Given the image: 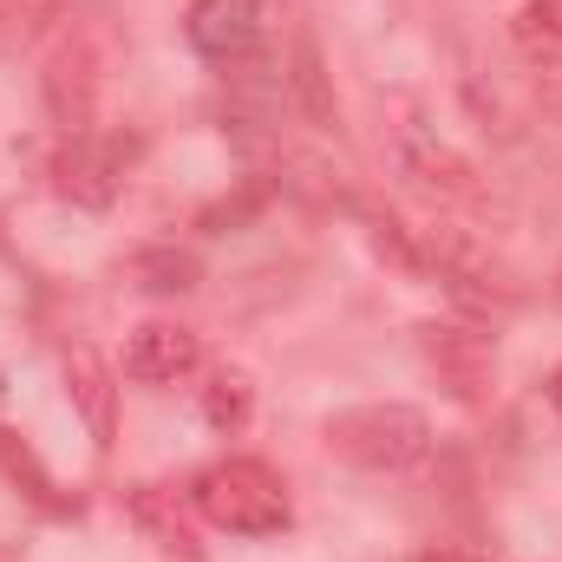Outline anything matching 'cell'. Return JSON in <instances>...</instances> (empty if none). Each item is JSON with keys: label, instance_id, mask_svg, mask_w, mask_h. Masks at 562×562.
Segmentation results:
<instances>
[{"label": "cell", "instance_id": "19", "mask_svg": "<svg viewBox=\"0 0 562 562\" xmlns=\"http://www.w3.org/2000/svg\"><path fill=\"white\" fill-rule=\"evenodd\" d=\"M557 301H562V269H557Z\"/></svg>", "mask_w": 562, "mask_h": 562}, {"label": "cell", "instance_id": "3", "mask_svg": "<svg viewBox=\"0 0 562 562\" xmlns=\"http://www.w3.org/2000/svg\"><path fill=\"white\" fill-rule=\"evenodd\" d=\"M105 59L92 53V40L86 33H72V40H59L53 46V59H46V72H40V92H46V112L59 119V132L66 138H86L92 132V119H99V72Z\"/></svg>", "mask_w": 562, "mask_h": 562}, {"label": "cell", "instance_id": "1", "mask_svg": "<svg viewBox=\"0 0 562 562\" xmlns=\"http://www.w3.org/2000/svg\"><path fill=\"white\" fill-rule=\"evenodd\" d=\"M190 504L203 524L229 530V537H281L288 530V491L269 464L256 458H223L190 484Z\"/></svg>", "mask_w": 562, "mask_h": 562}, {"label": "cell", "instance_id": "11", "mask_svg": "<svg viewBox=\"0 0 562 562\" xmlns=\"http://www.w3.org/2000/svg\"><path fill=\"white\" fill-rule=\"evenodd\" d=\"M406 170L425 177L431 190H451V196H464V190H471V164H464L451 144L425 138V132H406Z\"/></svg>", "mask_w": 562, "mask_h": 562}, {"label": "cell", "instance_id": "6", "mask_svg": "<svg viewBox=\"0 0 562 562\" xmlns=\"http://www.w3.org/2000/svg\"><path fill=\"white\" fill-rule=\"evenodd\" d=\"M203 367V340L183 327V321H144L125 347V373L144 386H177Z\"/></svg>", "mask_w": 562, "mask_h": 562}, {"label": "cell", "instance_id": "16", "mask_svg": "<svg viewBox=\"0 0 562 562\" xmlns=\"http://www.w3.org/2000/svg\"><path fill=\"white\" fill-rule=\"evenodd\" d=\"M510 33L530 46V53H562V0H524Z\"/></svg>", "mask_w": 562, "mask_h": 562}, {"label": "cell", "instance_id": "9", "mask_svg": "<svg viewBox=\"0 0 562 562\" xmlns=\"http://www.w3.org/2000/svg\"><path fill=\"white\" fill-rule=\"evenodd\" d=\"M66 386H72L79 413L92 425V438L112 445V373H105V360H99L92 347H72V353H66Z\"/></svg>", "mask_w": 562, "mask_h": 562}, {"label": "cell", "instance_id": "17", "mask_svg": "<svg viewBox=\"0 0 562 562\" xmlns=\"http://www.w3.org/2000/svg\"><path fill=\"white\" fill-rule=\"evenodd\" d=\"M550 406H557V413H562V367H557V373H550Z\"/></svg>", "mask_w": 562, "mask_h": 562}, {"label": "cell", "instance_id": "4", "mask_svg": "<svg viewBox=\"0 0 562 562\" xmlns=\"http://www.w3.org/2000/svg\"><path fill=\"white\" fill-rule=\"evenodd\" d=\"M419 353H425V367L438 373V386H445L451 400H464V406L491 400L497 353H491L484 334H471V327H458V321H431V327H419Z\"/></svg>", "mask_w": 562, "mask_h": 562}, {"label": "cell", "instance_id": "18", "mask_svg": "<svg viewBox=\"0 0 562 562\" xmlns=\"http://www.w3.org/2000/svg\"><path fill=\"white\" fill-rule=\"evenodd\" d=\"M425 562H464L458 550H425Z\"/></svg>", "mask_w": 562, "mask_h": 562}, {"label": "cell", "instance_id": "10", "mask_svg": "<svg viewBox=\"0 0 562 562\" xmlns=\"http://www.w3.org/2000/svg\"><path fill=\"white\" fill-rule=\"evenodd\" d=\"M203 419H210V431H223V438H243L249 419H256V386H249V373L216 367V373L203 380Z\"/></svg>", "mask_w": 562, "mask_h": 562}, {"label": "cell", "instance_id": "13", "mask_svg": "<svg viewBox=\"0 0 562 562\" xmlns=\"http://www.w3.org/2000/svg\"><path fill=\"white\" fill-rule=\"evenodd\" d=\"M367 243H373V256L393 262L400 276H425V269H431V256L413 243V229H406L400 216H367Z\"/></svg>", "mask_w": 562, "mask_h": 562}, {"label": "cell", "instance_id": "5", "mask_svg": "<svg viewBox=\"0 0 562 562\" xmlns=\"http://www.w3.org/2000/svg\"><path fill=\"white\" fill-rule=\"evenodd\" d=\"M125 157H132V144H125V138H99V132L72 138L66 150H59V164H53L59 196H66V203H79V210H105V203L119 196Z\"/></svg>", "mask_w": 562, "mask_h": 562}, {"label": "cell", "instance_id": "14", "mask_svg": "<svg viewBox=\"0 0 562 562\" xmlns=\"http://www.w3.org/2000/svg\"><path fill=\"white\" fill-rule=\"evenodd\" d=\"M0 471H7V477H13V484L33 497V504H46V510H59V504H66V497L53 491L46 464H40V458L26 451V438H13V431H0Z\"/></svg>", "mask_w": 562, "mask_h": 562}, {"label": "cell", "instance_id": "12", "mask_svg": "<svg viewBox=\"0 0 562 562\" xmlns=\"http://www.w3.org/2000/svg\"><path fill=\"white\" fill-rule=\"evenodd\" d=\"M288 86H294V99H301V112H307L314 125H334V92H327V72H321V53H314V40H301V46H294Z\"/></svg>", "mask_w": 562, "mask_h": 562}, {"label": "cell", "instance_id": "20", "mask_svg": "<svg viewBox=\"0 0 562 562\" xmlns=\"http://www.w3.org/2000/svg\"><path fill=\"white\" fill-rule=\"evenodd\" d=\"M0 406H7V380H0Z\"/></svg>", "mask_w": 562, "mask_h": 562}, {"label": "cell", "instance_id": "7", "mask_svg": "<svg viewBox=\"0 0 562 562\" xmlns=\"http://www.w3.org/2000/svg\"><path fill=\"white\" fill-rule=\"evenodd\" d=\"M125 510H132L138 537H144V543H157L164 557H177V562H203V537H196V517H190V504H183L177 491H164V484H132V491H125Z\"/></svg>", "mask_w": 562, "mask_h": 562}, {"label": "cell", "instance_id": "8", "mask_svg": "<svg viewBox=\"0 0 562 562\" xmlns=\"http://www.w3.org/2000/svg\"><path fill=\"white\" fill-rule=\"evenodd\" d=\"M256 40H262V0H196L190 7V46L203 59L236 66L256 53Z\"/></svg>", "mask_w": 562, "mask_h": 562}, {"label": "cell", "instance_id": "2", "mask_svg": "<svg viewBox=\"0 0 562 562\" xmlns=\"http://www.w3.org/2000/svg\"><path fill=\"white\" fill-rule=\"evenodd\" d=\"M327 451L360 464V471H413L431 451V419L419 406H400V400H373V406H347L327 419Z\"/></svg>", "mask_w": 562, "mask_h": 562}, {"label": "cell", "instance_id": "15", "mask_svg": "<svg viewBox=\"0 0 562 562\" xmlns=\"http://www.w3.org/2000/svg\"><path fill=\"white\" fill-rule=\"evenodd\" d=\"M132 269H138L144 288H157V294H183V288H196V276H203L190 249H144Z\"/></svg>", "mask_w": 562, "mask_h": 562}]
</instances>
